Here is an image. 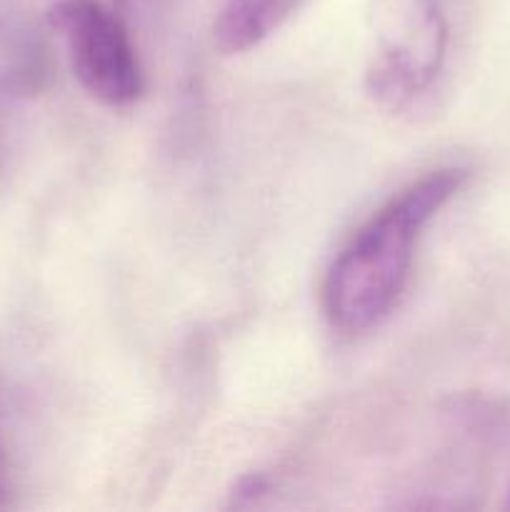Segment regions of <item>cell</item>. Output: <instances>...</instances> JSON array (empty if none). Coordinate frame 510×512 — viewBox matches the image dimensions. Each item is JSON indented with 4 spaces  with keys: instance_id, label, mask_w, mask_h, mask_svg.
I'll return each mask as SVG.
<instances>
[{
    "instance_id": "obj_6",
    "label": "cell",
    "mask_w": 510,
    "mask_h": 512,
    "mask_svg": "<svg viewBox=\"0 0 510 512\" xmlns=\"http://www.w3.org/2000/svg\"><path fill=\"white\" fill-rule=\"evenodd\" d=\"M10 495H13V485H10L8 455H5L3 438H0V510L10 508Z\"/></svg>"
},
{
    "instance_id": "obj_1",
    "label": "cell",
    "mask_w": 510,
    "mask_h": 512,
    "mask_svg": "<svg viewBox=\"0 0 510 512\" xmlns=\"http://www.w3.org/2000/svg\"><path fill=\"white\" fill-rule=\"evenodd\" d=\"M465 180V168L430 170L355 230L323 280V310L335 330L360 335L388 318L410 278L420 235Z\"/></svg>"
},
{
    "instance_id": "obj_2",
    "label": "cell",
    "mask_w": 510,
    "mask_h": 512,
    "mask_svg": "<svg viewBox=\"0 0 510 512\" xmlns=\"http://www.w3.org/2000/svg\"><path fill=\"white\" fill-rule=\"evenodd\" d=\"M450 25L440 0H388L378 43L365 68V93L378 108H410L440 75Z\"/></svg>"
},
{
    "instance_id": "obj_4",
    "label": "cell",
    "mask_w": 510,
    "mask_h": 512,
    "mask_svg": "<svg viewBox=\"0 0 510 512\" xmlns=\"http://www.w3.org/2000/svg\"><path fill=\"white\" fill-rule=\"evenodd\" d=\"M300 0H225L213 23V43L223 55H238L263 43L293 15Z\"/></svg>"
},
{
    "instance_id": "obj_7",
    "label": "cell",
    "mask_w": 510,
    "mask_h": 512,
    "mask_svg": "<svg viewBox=\"0 0 510 512\" xmlns=\"http://www.w3.org/2000/svg\"><path fill=\"white\" fill-rule=\"evenodd\" d=\"M505 508H508V510H510V493H508V503H505Z\"/></svg>"
},
{
    "instance_id": "obj_5",
    "label": "cell",
    "mask_w": 510,
    "mask_h": 512,
    "mask_svg": "<svg viewBox=\"0 0 510 512\" xmlns=\"http://www.w3.org/2000/svg\"><path fill=\"white\" fill-rule=\"evenodd\" d=\"M265 490H268V480H265L263 475H245V478L238 480V485L233 488L230 498H233L235 508H243V505L255 503Z\"/></svg>"
},
{
    "instance_id": "obj_3",
    "label": "cell",
    "mask_w": 510,
    "mask_h": 512,
    "mask_svg": "<svg viewBox=\"0 0 510 512\" xmlns=\"http://www.w3.org/2000/svg\"><path fill=\"white\" fill-rule=\"evenodd\" d=\"M50 28L63 35L75 78L100 103L125 108L143 93V70L123 20L100 0H58Z\"/></svg>"
}]
</instances>
